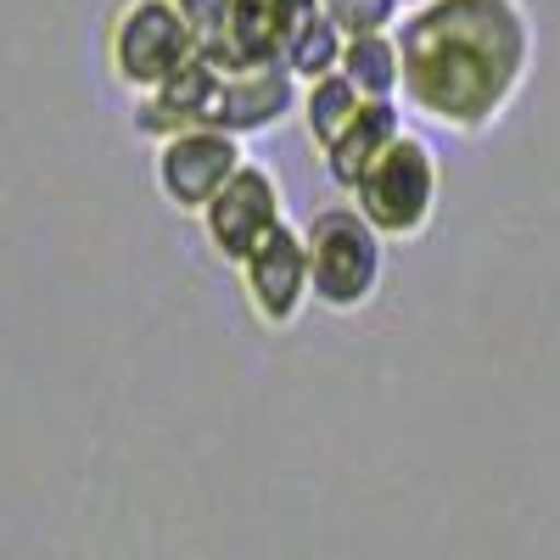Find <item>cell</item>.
<instances>
[{"label":"cell","mask_w":560,"mask_h":560,"mask_svg":"<svg viewBox=\"0 0 560 560\" xmlns=\"http://www.w3.org/2000/svg\"><path fill=\"white\" fill-rule=\"evenodd\" d=\"M404 102L454 135H488L533 79L538 23L527 0H415L393 28Z\"/></svg>","instance_id":"6da1fadb"},{"label":"cell","mask_w":560,"mask_h":560,"mask_svg":"<svg viewBox=\"0 0 560 560\" xmlns=\"http://www.w3.org/2000/svg\"><path fill=\"white\" fill-rule=\"evenodd\" d=\"M308 242V280H314V303H325L331 314H359L370 298L382 292L387 275V242L376 236L353 202H331L319 208L303 230Z\"/></svg>","instance_id":"7a4b0ae2"},{"label":"cell","mask_w":560,"mask_h":560,"mask_svg":"<svg viewBox=\"0 0 560 560\" xmlns=\"http://www.w3.org/2000/svg\"><path fill=\"white\" fill-rule=\"evenodd\" d=\"M443 202V163L420 135H398L353 185V208L376 224L382 242H420Z\"/></svg>","instance_id":"3957f363"},{"label":"cell","mask_w":560,"mask_h":560,"mask_svg":"<svg viewBox=\"0 0 560 560\" xmlns=\"http://www.w3.org/2000/svg\"><path fill=\"white\" fill-rule=\"evenodd\" d=\"M197 57H202L197 34L185 28L174 0H124L107 18V73L129 96H152L158 84H168Z\"/></svg>","instance_id":"277c9868"},{"label":"cell","mask_w":560,"mask_h":560,"mask_svg":"<svg viewBox=\"0 0 560 560\" xmlns=\"http://www.w3.org/2000/svg\"><path fill=\"white\" fill-rule=\"evenodd\" d=\"M242 163H247V152H242L236 135H224V129H185V135L158 140L152 179H158V197L174 213L202 219L208 202L224 191L230 179H236Z\"/></svg>","instance_id":"5b68a950"},{"label":"cell","mask_w":560,"mask_h":560,"mask_svg":"<svg viewBox=\"0 0 560 560\" xmlns=\"http://www.w3.org/2000/svg\"><path fill=\"white\" fill-rule=\"evenodd\" d=\"M287 224V197H280V179L264 168V163H242L236 179L224 185V191L208 202L202 213V236L208 247L230 264V269H242L275 230Z\"/></svg>","instance_id":"8992f818"},{"label":"cell","mask_w":560,"mask_h":560,"mask_svg":"<svg viewBox=\"0 0 560 560\" xmlns=\"http://www.w3.org/2000/svg\"><path fill=\"white\" fill-rule=\"evenodd\" d=\"M236 275H242L247 308L258 314L264 331H292V325L303 319V308H308V298H314L308 242H303V230H292V224H280Z\"/></svg>","instance_id":"52a82bcc"},{"label":"cell","mask_w":560,"mask_h":560,"mask_svg":"<svg viewBox=\"0 0 560 560\" xmlns=\"http://www.w3.org/2000/svg\"><path fill=\"white\" fill-rule=\"evenodd\" d=\"M319 0H236L230 7V28L208 51L213 68L224 73H253V68H280L303 34L308 18H319Z\"/></svg>","instance_id":"ba28073f"},{"label":"cell","mask_w":560,"mask_h":560,"mask_svg":"<svg viewBox=\"0 0 560 560\" xmlns=\"http://www.w3.org/2000/svg\"><path fill=\"white\" fill-rule=\"evenodd\" d=\"M219 107H224V68L197 57L168 84H158L152 96H135L129 124L147 140H168V135H185V129H219Z\"/></svg>","instance_id":"9c48e42d"},{"label":"cell","mask_w":560,"mask_h":560,"mask_svg":"<svg viewBox=\"0 0 560 560\" xmlns=\"http://www.w3.org/2000/svg\"><path fill=\"white\" fill-rule=\"evenodd\" d=\"M303 102V79L280 62V68H253V73H224V107H219V129L224 135H264Z\"/></svg>","instance_id":"30bf717a"},{"label":"cell","mask_w":560,"mask_h":560,"mask_svg":"<svg viewBox=\"0 0 560 560\" xmlns=\"http://www.w3.org/2000/svg\"><path fill=\"white\" fill-rule=\"evenodd\" d=\"M398 135H409L404 129V107L398 102H364L359 113H353V124L325 147L319 158H325V174H331V185L337 191H348L353 197V185L370 174V163H376Z\"/></svg>","instance_id":"8fae6325"},{"label":"cell","mask_w":560,"mask_h":560,"mask_svg":"<svg viewBox=\"0 0 560 560\" xmlns=\"http://www.w3.org/2000/svg\"><path fill=\"white\" fill-rule=\"evenodd\" d=\"M337 73L353 79V90L364 102H398L404 96V57H398L393 34H353Z\"/></svg>","instance_id":"7c38bea8"},{"label":"cell","mask_w":560,"mask_h":560,"mask_svg":"<svg viewBox=\"0 0 560 560\" xmlns=\"http://www.w3.org/2000/svg\"><path fill=\"white\" fill-rule=\"evenodd\" d=\"M359 107H364V96L353 90V79H342V73H325V79L303 84L298 113H303V129H308V140H314V152L331 147V140L353 124Z\"/></svg>","instance_id":"4fadbf2b"},{"label":"cell","mask_w":560,"mask_h":560,"mask_svg":"<svg viewBox=\"0 0 560 560\" xmlns=\"http://www.w3.org/2000/svg\"><path fill=\"white\" fill-rule=\"evenodd\" d=\"M342 51H348V34L331 23V12H319V18H308L303 34L292 39L287 68H292L303 84H314V79H325V73H337V68H342Z\"/></svg>","instance_id":"5bb4252c"},{"label":"cell","mask_w":560,"mask_h":560,"mask_svg":"<svg viewBox=\"0 0 560 560\" xmlns=\"http://www.w3.org/2000/svg\"><path fill=\"white\" fill-rule=\"evenodd\" d=\"M331 23L353 39V34H393L404 18V0H319Z\"/></svg>","instance_id":"9a60e30c"},{"label":"cell","mask_w":560,"mask_h":560,"mask_svg":"<svg viewBox=\"0 0 560 560\" xmlns=\"http://www.w3.org/2000/svg\"><path fill=\"white\" fill-rule=\"evenodd\" d=\"M230 7H236V0H174V12L185 18V28L197 34V51H202V57L224 39V28H230Z\"/></svg>","instance_id":"2e32d148"}]
</instances>
